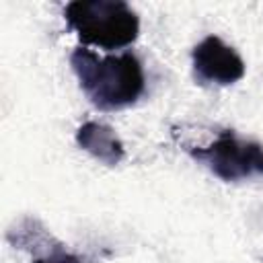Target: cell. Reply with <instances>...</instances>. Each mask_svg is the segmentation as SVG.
<instances>
[{
	"label": "cell",
	"instance_id": "obj_2",
	"mask_svg": "<svg viewBox=\"0 0 263 263\" xmlns=\"http://www.w3.org/2000/svg\"><path fill=\"white\" fill-rule=\"evenodd\" d=\"M64 18L78 39L101 49H121L140 35L136 10L121 0H74L66 4Z\"/></svg>",
	"mask_w": 263,
	"mask_h": 263
},
{
	"label": "cell",
	"instance_id": "obj_1",
	"mask_svg": "<svg viewBox=\"0 0 263 263\" xmlns=\"http://www.w3.org/2000/svg\"><path fill=\"white\" fill-rule=\"evenodd\" d=\"M70 66L90 103L99 109L113 111L134 105L146 88L142 62L136 53L99 55L92 49L76 47Z\"/></svg>",
	"mask_w": 263,
	"mask_h": 263
},
{
	"label": "cell",
	"instance_id": "obj_3",
	"mask_svg": "<svg viewBox=\"0 0 263 263\" xmlns=\"http://www.w3.org/2000/svg\"><path fill=\"white\" fill-rule=\"evenodd\" d=\"M189 154L226 183L263 177V146L242 140L232 129L220 132L205 146L189 148Z\"/></svg>",
	"mask_w": 263,
	"mask_h": 263
},
{
	"label": "cell",
	"instance_id": "obj_4",
	"mask_svg": "<svg viewBox=\"0 0 263 263\" xmlns=\"http://www.w3.org/2000/svg\"><path fill=\"white\" fill-rule=\"evenodd\" d=\"M191 66L199 84L228 86L245 76V62L240 53L218 35H208L193 47Z\"/></svg>",
	"mask_w": 263,
	"mask_h": 263
},
{
	"label": "cell",
	"instance_id": "obj_6",
	"mask_svg": "<svg viewBox=\"0 0 263 263\" xmlns=\"http://www.w3.org/2000/svg\"><path fill=\"white\" fill-rule=\"evenodd\" d=\"M78 146L107 166H115L125 158V146L115 129L101 121H86L76 132Z\"/></svg>",
	"mask_w": 263,
	"mask_h": 263
},
{
	"label": "cell",
	"instance_id": "obj_5",
	"mask_svg": "<svg viewBox=\"0 0 263 263\" xmlns=\"http://www.w3.org/2000/svg\"><path fill=\"white\" fill-rule=\"evenodd\" d=\"M16 238H10L16 247L33 251V263H84L78 255L70 253L62 242H58L45 228H41L35 220H25L16 230Z\"/></svg>",
	"mask_w": 263,
	"mask_h": 263
}]
</instances>
